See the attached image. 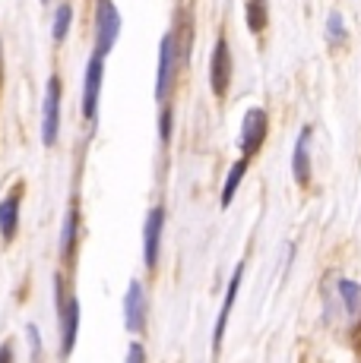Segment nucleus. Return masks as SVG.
Listing matches in <instances>:
<instances>
[{
    "instance_id": "obj_12",
    "label": "nucleus",
    "mask_w": 361,
    "mask_h": 363,
    "mask_svg": "<svg viewBox=\"0 0 361 363\" xmlns=\"http://www.w3.org/2000/svg\"><path fill=\"white\" fill-rule=\"evenodd\" d=\"M76 240H80V206H76V199H73L64 215V228H60V259L64 262L73 259Z\"/></svg>"
},
{
    "instance_id": "obj_11",
    "label": "nucleus",
    "mask_w": 361,
    "mask_h": 363,
    "mask_svg": "<svg viewBox=\"0 0 361 363\" xmlns=\"http://www.w3.org/2000/svg\"><path fill=\"white\" fill-rule=\"evenodd\" d=\"M241 281H244V262H238V269H235L232 281H228V288H225V303H222L219 319H216V332H212V351H219L222 347L225 325H228V313H232V306H235V297H238V291H241Z\"/></svg>"
},
{
    "instance_id": "obj_1",
    "label": "nucleus",
    "mask_w": 361,
    "mask_h": 363,
    "mask_svg": "<svg viewBox=\"0 0 361 363\" xmlns=\"http://www.w3.org/2000/svg\"><path fill=\"white\" fill-rule=\"evenodd\" d=\"M60 95H64V86H60V76L54 73L48 79L45 101H41V143L48 149L58 145V136H60Z\"/></svg>"
},
{
    "instance_id": "obj_20",
    "label": "nucleus",
    "mask_w": 361,
    "mask_h": 363,
    "mask_svg": "<svg viewBox=\"0 0 361 363\" xmlns=\"http://www.w3.org/2000/svg\"><path fill=\"white\" fill-rule=\"evenodd\" d=\"M158 136H162V143L171 139V111L168 108H162V117H158Z\"/></svg>"
},
{
    "instance_id": "obj_9",
    "label": "nucleus",
    "mask_w": 361,
    "mask_h": 363,
    "mask_svg": "<svg viewBox=\"0 0 361 363\" xmlns=\"http://www.w3.org/2000/svg\"><path fill=\"white\" fill-rule=\"evenodd\" d=\"M175 35H162V45H158V76H156V99L165 101L171 92V82H175Z\"/></svg>"
},
{
    "instance_id": "obj_23",
    "label": "nucleus",
    "mask_w": 361,
    "mask_h": 363,
    "mask_svg": "<svg viewBox=\"0 0 361 363\" xmlns=\"http://www.w3.org/2000/svg\"><path fill=\"white\" fill-rule=\"evenodd\" d=\"M0 86H4V45H0Z\"/></svg>"
},
{
    "instance_id": "obj_18",
    "label": "nucleus",
    "mask_w": 361,
    "mask_h": 363,
    "mask_svg": "<svg viewBox=\"0 0 361 363\" xmlns=\"http://www.w3.org/2000/svg\"><path fill=\"white\" fill-rule=\"evenodd\" d=\"M326 35H330V41H343V38H345V26H343V16H339V13H330Z\"/></svg>"
},
{
    "instance_id": "obj_16",
    "label": "nucleus",
    "mask_w": 361,
    "mask_h": 363,
    "mask_svg": "<svg viewBox=\"0 0 361 363\" xmlns=\"http://www.w3.org/2000/svg\"><path fill=\"white\" fill-rule=\"evenodd\" d=\"M336 291H339V297H343L349 316H358V313H361V288H358V284L352 281V278H343Z\"/></svg>"
},
{
    "instance_id": "obj_17",
    "label": "nucleus",
    "mask_w": 361,
    "mask_h": 363,
    "mask_svg": "<svg viewBox=\"0 0 361 363\" xmlns=\"http://www.w3.org/2000/svg\"><path fill=\"white\" fill-rule=\"evenodd\" d=\"M247 29H251L254 35H260L263 29H266V0H247Z\"/></svg>"
},
{
    "instance_id": "obj_13",
    "label": "nucleus",
    "mask_w": 361,
    "mask_h": 363,
    "mask_svg": "<svg viewBox=\"0 0 361 363\" xmlns=\"http://www.w3.org/2000/svg\"><path fill=\"white\" fill-rule=\"evenodd\" d=\"M308 143H311V127L301 130L295 143V158H291V171H295V180L301 186L311 184V155H308Z\"/></svg>"
},
{
    "instance_id": "obj_15",
    "label": "nucleus",
    "mask_w": 361,
    "mask_h": 363,
    "mask_svg": "<svg viewBox=\"0 0 361 363\" xmlns=\"http://www.w3.org/2000/svg\"><path fill=\"white\" fill-rule=\"evenodd\" d=\"M247 164H251L247 158H241V162H235V164H232V171H228L225 186H222V206H232L235 193H238L241 180H244V174H247Z\"/></svg>"
},
{
    "instance_id": "obj_2",
    "label": "nucleus",
    "mask_w": 361,
    "mask_h": 363,
    "mask_svg": "<svg viewBox=\"0 0 361 363\" xmlns=\"http://www.w3.org/2000/svg\"><path fill=\"white\" fill-rule=\"evenodd\" d=\"M117 35H121V13H117L114 0H99L95 10V54H105L114 48Z\"/></svg>"
},
{
    "instance_id": "obj_21",
    "label": "nucleus",
    "mask_w": 361,
    "mask_h": 363,
    "mask_svg": "<svg viewBox=\"0 0 361 363\" xmlns=\"http://www.w3.org/2000/svg\"><path fill=\"white\" fill-rule=\"evenodd\" d=\"M124 363H146V347L140 345V341H134V345L127 347V360Z\"/></svg>"
},
{
    "instance_id": "obj_24",
    "label": "nucleus",
    "mask_w": 361,
    "mask_h": 363,
    "mask_svg": "<svg viewBox=\"0 0 361 363\" xmlns=\"http://www.w3.org/2000/svg\"><path fill=\"white\" fill-rule=\"evenodd\" d=\"M41 4H48V0H41Z\"/></svg>"
},
{
    "instance_id": "obj_6",
    "label": "nucleus",
    "mask_w": 361,
    "mask_h": 363,
    "mask_svg": "<svg viewBox=\"0 0 361 363\" xmlns=\"http://www.w3.org/2000/svg\"><path fill=\"white\" fill-rule=\"evenodd\" d=\"M58 323H60V357H70L76 338H80V300L76 294H67V300L58 306Z\"/></svg>"
},
{
    "instance_id": "obj_4",
    "label": "nucleus",
    "mask_w": 361,
    "mask_h": 363,
    "mask_svg": "<svg viewBox=\"0 0 361 363\" xmlns=\"http://www.w3.org/2000/svg\"><path fill=\"white\" fill-rule=\"evenodd\" d=\"M146 319H149V300H146L143 281H130L127 294H124V325L130 335H143L146 332Z\"/></svg>"
},
{
    "instance_id": "obj_5",
    "label": "nucleus",
    "mask_w": 361,
    "mask_h": 363,
    "mask_svg": "<svg viewBox=\"0 0 361 363\" xmlns=\"http://www.w3.org/2000/svg\"><path fill=\"white\" fill-rule=\"evenodd\" d=\"M162 231H165V206L149 208L143 225V262L149 272H156L158 253H162Z\"/></svg>"
},
{
    "instance_id": "obj_14",
    "label": "nucleus",
    "mask_w": 361,
    "mask_h": 363,
    "mask_svg": "<svg viewBox=\"0 0 361 363\" xmlns=\"http://www.w3.org/2000/svg\"><path fill=\"white\" fill-rule=\"evenodd\" d=\"M70 23H73V4H70V0H60L58 10H54V26H51V35H54V41H58V45L67 38Z\"/></svg>"
},
{
    "instance_id": "obj_10",
    "label": "nucleus",
    "mask_w": 361,
    "mask_h": 363,
    "mask_svg": "<svg viewBox=\"0 0 361 363\" xmlns=\"http://www.w3.org/2000/svg\"><path fill=\"white\" fill-rule=\"evenodd\" d=\"M23 193H26V186L16 184L10 193H6V199H0V237H4L6 243L16 240L19 212H23Z\"/></svg>"
},
{
    "instance_id": "obj_3",
    "label": "nucleus",
    "mask_w": 361,
    "mask_h": 363,
    "mask_svg": "<svg viewBox=\"0 0 361 363\" xmlns=\"http://www.w3.org/2000/svg\"><path fill=\"white\" fill-rule=\"evenodd\" d=\"M102 79H105V57L92 54L86 64V79H82V117L89 123L99 114V95H102Z\"/></svg>"
},
{
    "instance_id": "obj_7",
    "label": "nucleus",
    "mask_w": 361,
    "mask_h": 363,
    "mask_svg": "<svg viewBox=\"0 0 361 363\" xmlns=\"http://www.w3.org/2000/svg\"><path fill=\"white\" fill-rule=\"evenodd\" d=\"M263 143H266V111L251 108L244 114V123H241V143H238L247 162L263 149Z\"/></svg>"
},
{
    "instance_id": "obj_8",
    "label": "nucleus",
    "mask_w": 361,
    "mask_h": 363,
    "mask_svg": "<svg viewBox=\"0 0 361 363\" xmlns=\"http://www.w3.org/2000/svg\"><path fill=\"white\" fill-rule=\"evenodd\" d=\"M210 86L216 99H225L228 86H232V51H228V41L219 38L216 48H212L210 57Z\"/></svg>"
},
{
    "instance_id": "obj_19",
    "label": "nucleus",
    "mask_w": 361,
    "mask_h": 363,
    "mask_svg": "<svg viewBox=\"0 0 361 363\" xmlns=\"http://www.w3.org/2000/svg\"><path fill=\"white\" fill-rule=\"evenodd\" d=\"M26 335H29V351H32V360H41V332H38V325H26Z\"/></svg>"
},
{
    "instance_id": "obj_22",
    "label": "nucleus",
    "mask_w": 361,
    "mask_h": 363,
    "mask_svg": "<svg viewBox=\"0 0 361 363\" xmlns=\"http://www.w3.org/2000/svg\"><path fill=\"white\" fill-rule=\"evenodd\" d=\"M0 363H16V347H13V341L0 345Z\"/></svg>"
}]
</instances>
